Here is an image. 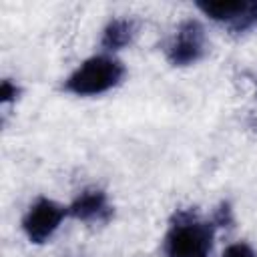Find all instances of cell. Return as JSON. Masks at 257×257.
Returning <instances> with one entry per match:
<instances>
[{"instance_id": "obj_1", "label": "cell", "mask_w": 257, "mask_h": 257, "mask_svg": "<svg viewBox=\"0 0 257 257\" xmlns=\"http://www.w3.org/2000/svg\"><path fill=\"white\" fill-rule=\"evenodd\" d=\"M124 72V64L114 54H94L66 76L64 90L74 96H98L118 86Z\"/></svg>"}, {"instance_id": "obj_2", "label": "cell", "mask_w": 257, "mask_h": 257, "mask_svg": "<svg viewBox=\"0 0 257 257\" xmlns=\"http://www.w3.org/2000/svg\"><path fill=\"white\" fill-rule=\"evenodd\" d=\"M217 223L201 221L189 211L177 213L167 237H165V255L167 257H207L215 237Z\"/></svg>"}, {"instance_id": "obj_9", "label": "cell", "mask_w": 257, "mask_h": 257, "mask_svg": "<svg viewBox=\"0 0 257 257\" xmlns=\"http://www.w3.org/2000/svg\"><path fill=\"white\" fill-rule=\"evenodd\" d=\"M18 94H20V88L12 80H8V78L2 80V84H0V102L2 104H8V102L16 100Z\"/></svg>"}, {"instance_id": "obj_5", "label": "cell", "mask_w": 257, "mask_h": 257, "mask_svg": "<svg viewBox=\"0 0 257 257\" xmlns=\"http://www.w3.org/2000/svg\"><path fill=\"white\" fill-rule=\"evenodd\" d=\"M197 8L233 32H247L257 26V2H197Z\"/></svg>"}, {"instance_id": "obj_7", "label": "cell", "mask_w": 257, "mask_h": 257, "mask_svg": "<svg viewBox=\"0 0 257 257\" xmlns=\"http://www.w3.org/2000/svg\"><path fill=\"white\" fill-rule=\"evenodd\" d=\"M135 32H137V24L133 18H112L102 30L100 46L108 54H112V52L128 46L135 38Z\"/></svg>"}, {"instance_id": "obj_8", "label": "cell", "mask_w": 257, "mask_h": 257, "mask_svg": "<svg viewBox=\"0 0 257 257\" xmlns=\"http://www.w3.org/2000/svg\"><path fill=\"white\" fill-rule=\"evenodd\" d=\"M221 257H257V253L247 243H233L223 251Z\"/></svg>"}, {"instance_id": "obj_4", "label": "cell", "mask_w": 257, "mask_h": 257, "mask_svg": "<svg viewBox=\"0 0 257 257\" xmlns=\"http://www.w3.org/2000/svg\"><path fill=\"white\" fill-rule=\"evenodd\" d=\"M205 44L207 36L203 24L195 18L183 20L167 44V60L173 66H191L203 58Z\"/></svg>"}, {"instance_id": "obj_3", "label": "cell", "mask_w": 257, "mask_h": 257, "mask_svg": "<svg viewBox=\"0 0 257 257\" xmlns=\"http://www.w3.org/2000/svg\"><path fill=\"white\" fill-rule=\"evenodd\" d=\"M66 215L68 207H62L48 197H40L28 207L26 215L22 217V231L30 243L42 245L58 231Z\"/></svg>"}, {"instance_id": "obj_6", "label": "cell", "mask_w": 257, "mask_h": 257, "mask_svg": "<svg viewBox=\"0 0 257 257\" xmlns=\"http://www.w3.org/2000/svg\"><path fill=\"white\" fill-rule=\"evenodd\" d=\"M68 215L84 223H104L112 215V205L102 189L88 187L68 205Z\"/></svg>"}]
</instances>
